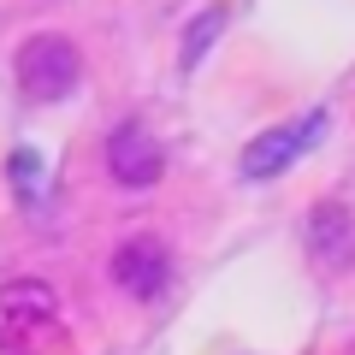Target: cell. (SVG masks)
Instances as JSON below:
<instances>
[{
  "mask_svg": "<svg viewBox=\"0 0 355 355\" xmlns=\"http://www.w3.org/2000/svg\"><path fill=\"white\" fill-rule=\"evenodd\" d=\"M113 284L125 296H137V302H154V296L172 284V249H166L160 237H148V231L125 237L113 249Z\"/></svg>",
  "mask_w": 355,
  "mask_h": 355,
  "instance_id": "3957f363",
  "label": "cell"
},
{
  "mask_svg": "<svg viewBox=\"0 0 355 355\" xmlns=\"http://www.w3.org/2000/svg\"><path fill=\"white\" fill-rule=\"evenodd\" d=\"M326 243H338V261H349L355 231H349V214L343 207H314V249L326 254Z\"/></svg>",
  "mask_w": 355,
  "mask_h": 355,
  "instance_id": "8992f818",
  "label": "cell"
},
{
  "mask_svg": "<svg viewBox=\"0 0 355 355\" xmlns=\"http://www.w3.org/2000/svg\"><path fill=\"white\" fill-rule=\"evenodd\" d=\"M53 314H60V296L48 284H36V279L6 284L0 291V349H24L30 338H42L53 326Z\"/></svg>",
  "mask_w": 355,
  "mask_h": 355,
  "instance_id": "5b68a950",
  "label": "cell"
},
{
  "mask_svg": "<svg viewBox=\"0 0 355 355\" xmlns=\"http://www.w3.org/2000/svg\"><path fill=\"white\" fill-rule=\"evenodd\" d=\"M219 30H225V6H207V12L196 18L190 30H184V36H190V42H184V65H196V60H202V53L214 48V36H219Z\"/></svg>",
  "mask_w": 355,
  "mask_h": 355,
  "instance_id": "ba28073f",
  "label": "cell"
},
{
  "mask_svg": "<svg viewBox=\"0 0 355 355\" xmlns=\"http://www.w3.org/2000/svg\"><path fill=\"white\" fill-rule=\"evenodd\" d=\"M6 172H12V190H18V202H24V207H36V196L48 190V184H42V154L18 148V154H12V166H6Z\"/></svg>",
  "mask_w": 355,
  "mask_h": 355,
  "instance_id": "52a82bcc",
  "label": "cell"
},
{
  "mask_svg": "<svg viewBox=\"0 0 355 355\" xmlns=\"http://www.w3.org/2000/svg\"><path fill=\"white\" fill-rule=\"evenodd\" d=\"M107 172H113L119 190H154L166 178V148L154 142V130H142L130 119V125H119L107 137Z\"/></svg>",
  "mask_w": 355,
  "mask_h": 355,
  "instance_id": "277c9868",
  "label": "cell"
},
{
  "mask_svg": "<svg viewBox=\"0 0 355 355\" xmlns=\"http://www.w3.org/2000/svg\"><path fill=\"white\" fill-rule=\"evenodd\" d=\"M326 130H331V113H326V107H314V113L291 119V125H279V130H261V137L243 148V178H249V184L279 178L284 166H296L320 137H326Z\"/></svg>",
  "mask_w": 355,
  "mask_h": 355,
  "instance_id": "7a4b0ae2",
  "label": "cell"
},
{
  "mask_svg": "<svg viewBox=\"0 0 355 355\" xmlns=\"http://www.w3.org/2000/svg\"><path fill=\"white\" fill-rule=\"evenodd\" d=\"M18 83L30 101H65L83 83V53L71 36H30L18 48Z\"/></svg>",
  "mask_w": 355,
  "mask_h": 355,
  "instance_id": "6da1fadb",
  "label": "cell"
}]
</instances>
